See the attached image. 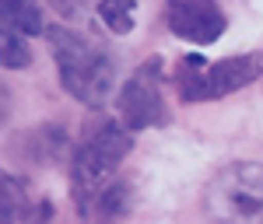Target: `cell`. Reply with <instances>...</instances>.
<instances>
[{"mask_svg":"<svg viewBox=\"0 0 263 224\" xmlns=\"http://www.w3.org/2000/svg\"><path fill=\"white\" fill-rule=\"evenodd\" d=\"M49 49H53L57 70H60L63 91L78 102L99 109L116 84L112 56L95 39H88L84 32L67 28V25H49Z\"/></svg>","mask_w":263,"mask_h":224,"instance_id":"obj_1","label":"cell"},{"mask_svg":"<svg viewBox=\"0 0 263 224\" xmlns=\"http://www.w3.org/2000/svg\"><path fill=\"white\" fill-rule=\"evenodd\" d=\"M130 151H134V133L120 119H95L84 126L70 158V193L78 214L116 179V168L126 161Z\"/></svg>","mask_w":263,"mask_h":224,"instance_id":"obj_2","label":"cell"},{"mask_svg":"<svg viewBox=\"0 0 263 224\" xmlns=\"http://www.w3.org/2000/svg\"><path fill=\"white\" fill-rule=\"evenodd\" d=\"M263 70L260 53H239V56H224L218 63H203V56H186L179 63V98L182 102H214L232 91H242L246 84H253Z\"/></svg>","mask_w":263,"mask_h":224,"instance_id":"obj_3","label":"cell"},{"mask_svg":"<svg viewBox=\"0 0 263 224\" xmlns=\"http://www.w3.org/2000/svg\"><path fill=\"white\" fill-rule=\"evenodd\" d=\"M207 210L214 221L228 224L253 221L263 210V165L239 161L218 172V179L207 189Z\"/></svg>","mask_w":263,"mask_h":224,"instance_id":"obj_4","label":"cell"},{"mask_svg":"<svg viewBox=\"0 0 263 224\" xmlns=\"http://www.w3.org/2000/svg\"><path fill=\"white\" fill-rule=\"evenodd\" d=\"M158 84H162V56H151V60L120 88L116 112H120V123L130 133L168 123V105H165Z\"/></svg>","mask_w":263,"mask_h":224,"instance_id":"obj_5","label":"cell"},{"mask_svg":"<svg viewBox=\"0 0 263 224\" xmlns=\"http://www.w3.org/2000/svg\"><path fill=\"white\" fill-rule=\"evenodd\" d=\"M165 25L168 32L193 46H211L224 35L228 18L218 7V0H168L165 7Z\"/></svg>","mask_w":263,"mask_h":224,"instance_id":"obj_6","label":"cell"},{"mask_svg":"<svg viewBox=\"0 0 263 224\" xmlns=\"http://www.w3.org/2000/svg\"><path fill=\"white\" fill-rule=\"evenodd\" d=\"M126 214H130V186L123 182V179H112V182L81 210V217L88 224H116V221H123Z\"/></svg>","mask_w":263,"mask_h":224,"instance_id":"obj_7","label":"cell"},{"mask_svg":"<svg viewBox=\"0 0 263 224\" xmlns=\"http://www.w3.org/2000/svg\"><path fill=\"white\" fill-rule=\"evenodd\" d=\"M0 21L11 25L21 35H39V32H46V18H42L39 0H0Z\"/></svg>","mask_w":263,"mask_h":224,"instance_id":"obj_8","label":"cell"},{"mask_svg":"<svg viewBox=\"0 0 263 224\" xmlns=\"http://www.w3.org/2000/svg\"><path fill=\"white\" fill-rule=\"evenodd\" d=\"M28 189L21 179L0 168V224H21L28 221Z\"/></svg>","mask_w":263,"mask_h":224,"instance_id":"obj_9","label":"cell"},{"mask_svg":"<svg viewBox=\"0 0 263 224\" xmlns=\"http://www.w3.org/2000/svg\"><path fill=\"white\" fill-rule=\"evenodd\" d=\"M28 63H32V49H28L25 35L0 21V67L21 70V67H28Z\"/></svg>","mask_w":263,"mask_h":224,"instance_id":"obj_10","label":"cell"},{"mask_svg":"<svg viewBox=\"0 0 263 224\" xmlns=\"http://www.w3.org/2000/svg\"><path fill=\"white\" fill-rule=\"evenodd\" d=\"M99 18L105 21V28H109V32L126 35V32H134L137 0H99Z\"/></svg>","mask_w":263,"mask_h":224,"instance_id":"obj_11","label":"cell"},{"mask_svg":"<svg viewBox=\"0 0 263 224\" xmlns=\"http://www.w3.org/2000/svg\"><path fill=\"white\" fill-rule=\"evenodd\" d=\"M84 4H88V0H49V7H53V11H60L63 18H81V14H84Z\"/></svg>","mask_w":263,"mask_h":224,"instance_id":"obj_12","label":"cell"}]
</instances>
